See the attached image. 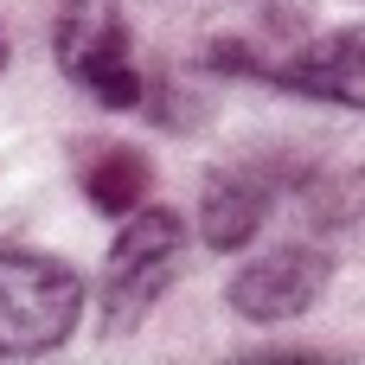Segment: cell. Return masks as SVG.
Instances as JSON below:
<instances>
[{
  "label": "cell",
  "instance_id": "cell-1",
  "mask_svg": "<svg viewBox=\"0 0 365 365\" xmlns=\"http://www.w3.org/2000/svg\"><path fill=\"white\" fill-rule=\"evenodd\" d=\"M51 45H58L64 77L83 96H96L103 109L148 103V77H141V58H135V32L122 19V0H64Z\"/></svg>",
  "mask_w": 365,
  "mask_h": 365
},
{
  "label": "cell",
  "instance_id": "cell-2",
  "mask_svg": "<svg viewBox=\"0 0 365 365\" xmlns=\"http://www.w3.org/2000/svg\"><path fill=\"white\" fill-rule=\"evenodd\" d=\"M83 314V282L58 257L0 250V359H32L71 340Z\"/></svg>",
  "mask_w": 365,
  "mask_h": 365
},
{
  "label": "cell",
  "instance_id": "cell-3",
  "mask_svg": "<svg viewBox=\"0 0 365 365\" xmlns=\"http://www.w3.org/2000/svg\"><path fill=\"white\" fill-rule=\"evenodd\" d=\"M180 257H186V225H180V212H167V205L128 212V225L115 231L109 263H103V334H135L141 314L167 295Z\"/></svg>",
  "mask_w": 365,
  "mask_h": 365
},
{
  "label": "cell",
  "instance_id": "cell-4",
  "mask_svg": "<svg viewBox=\"0 0 365 365\" xmlns=\"http://www.w3.org/2000/svg\"><path fill=\"white\" fill-rule=\"evenodd\" d=\"M327 295V257L308 250V244H282V250H263L257 263H244L231 276V308L257 327H282V321H302L314 302Z\"/></svg>",
  "mask_w": 365,
  "mask_h": 365
},
{
  "label": "cell",
  "instance_id": "cell-5",
  "mask_svg": "<svg viewBox=\"0 0 365 365\" xmlns=\"http://www.w3.org/2000/svg\"><path fill=\"white\" fill-rule=\"evenodd\" d=\"M269 77L282 90H302V96H321V103H340V109H365V26L295 45Z\"/></svg>",
  "mask_w": 365,
  "mask_h": 365
},
{
  "label": "cell",
  "instance_id": "cell-6",
  "mask_svg": "<svg viewBox=\"0 0 365 365\" xmlns=\"http://www.w3.org/2000/svg\"><path fill=\"white\" fill-rule=\"evenodd\" d=\"M269 218V186L257 173H212L199 192V231L212 250H244Z\"/></svg>",
  "mask_w": 365,
  "mask_h": 365
},
{
  "label": "cell",
  "instance_id": "cell-7",
  "mask_svg": "<svg viewBox=\"0 0 365 365\" xmlns=\"http://www.w3.org/2000/svg\"><path fill=\"white\" fill-rule=\"evenodd\" d=\"M83 192H90L96 212L128 218V212H141V199H148V160H141L135 148H103V154L90 160V173H83Z\"/></svg>",
  "mask_w": 365,
  "mask_h": 365
},
{
  "label": "cell",
  "instance_id": "cell-8",
  "mask_svg": "<svg viewBox=\"0 0 365 365\" xmlns=\"http://www.w3.org/2000/svg\"><path fill=\"white\" fill-rule=\"evenodd\" d=\"M0 71H6V38H0Z\"/></svg>",
  "mask_w": 365,
  "mask_h": 365
}]
</instances>
